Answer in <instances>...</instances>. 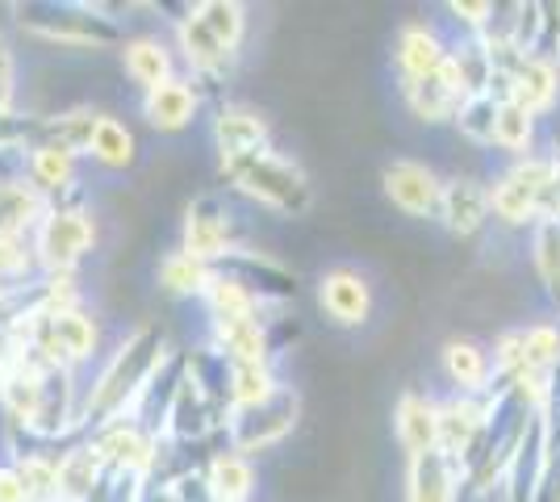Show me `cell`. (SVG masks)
<instances>
[{"instance_id": "obj_1", "label": "cell", "mask_w": 560, "mask_h": 502, "mask_svg": "<svg viewBox=\"0 0 560 502\" xmlns=\"http://www.w3.org/2000/svg\"><path fill=\"white\" fill-rule=\"evenodd\" d=\"M155 352H160V331L155 327H142L121 352L117 360L105 369V377L101 385L93 389V398H89V419H114L117 410L126 407V398L130 394H139L142 382H147V373L155 369Z\"/></svg>"}, {"instance_id": "obj_2", "label": "cell", "mask_w": 560, "mask_h": 502, "mask_svg": "<svg viewBox=\"0 0 560 502\" xmlns=\"http://www.w3.org/2000/svg\"><path fill=\"white\" fill-rule=\"evenodd\" d=\"M226 172L234 176V185L243 192H252L259 197L264 206H277V210H305V176L298 164H289V160H280V155H243V160H231Z\"/></svg>"}, {"instance_id": "obj_3", "label": "cell", "mask_w": 560, "mask_h": 502, "mask_svg": "<svg viewBox=\"0 0 560 502\" xmlns=\"http://www.w3.org/2000/svg\"><path fill=\"white\" fill-rule=\"evenodd\" d=\"M93 218L84 210H50L38 222V256L50 272H71L75 260L93 247Z\"/></svg>"}, {"instance_id": "obj_4", "label": "cell", "mask_w": 560, "mask_h": 502, "mask_svg": "<svg viewBox=\"0 0 560 502\" xmlns=\"http://www.w3.org/2000/svg\"><path fill=\"white\" fill-rule=\"evenodd\" d=\"M385 192L394 197V206H401L406 214H440L444 206V185L435 180V172L410 160H397L385 167Z\"/></svg>"}, {"instance_id": "obj_5", "label": "cell", "mask_w": 560, "mask_h": 502, "mask_svg": "<svg viewBox=\"0 0 560 502\" xmlns=\"http://www.w3.org/2000/svg\"><path fill=\"white\" fill-rule=\"evenodd\" d=\"M293 415H298V398L289 389H277L268 402L238 410V419H234V444L238 448H264V444H272V440H280L284 431L293 428Z\"/></svg>"}, {"instance_id": "obj_6", "label": "cell", "mask_w": 560, "mask_h": 502, "mask_svg": "<svg viewBox=\"0 0 560 502\" xmlns=\"http://www.w3.org/2000/svg\"><path fill=\"white\" fill-rule=\"evenodd\" d=\"M406 96H410V105H415V114H419L422 121H444L456 105L468 101V84H465V75H460V68L452 63V55H447V63L440 72L406 84Z\"/></svg>"}, {"instance_id": "obj_7", "label": "cell", "mask_w": 560, "mask_h": 502, "mask_svg": "<svg viewBox=\"0 0 560 502\" xmlns=\"http://www.w3.org/2000/svg\"><path fill=\"white\" fill-rule=\"evenodd\" d=\"M560 93V72L557 63L536 59V55H523L506 75V96L518 101L527 114H544Z\"/></svg>"}, {"instance_id": "obj_8", "label": "cell", "mask_w": 560, "mask_h": 502, "mask_svg": "<svg viewBox=\"0 0 560 502\" xmlns=\"http://www.w3.org/2000/svg\"><path fill=\"white\" fill-rule=\"evenodd\" d=\"M397 440L410 456H427L440 448V407L419 394H406L397 407Z\"/></svg>"}, {"instance_id": "obj_9", "label": "cell", "mask_w": 560, "mask_h": 502, "mask_svg": "<svg viewBox=\"0 0 560 502\" xmlns=\"http://www.w3.org/2000/svg\"><path fill=\"white\" fill-rule=\"evenodd\" d=\"M264 135H268V121L252 114V109H222L218 126H213V139H218V151H222L226 164L243 160V155H256Z\"/></svg>"}, {"instance_id": "obj_10", "label": "cell", "mask_w": 560, "mask_h": 502, "mask_svg": "<svg viewBox=\"0 0 560 502\" xmlns=\"http://www.w3.org/2000/svg\"><path fill=\"white\" fill-rule=\"evenodd\" d=\"M323 306H327L330 318L343 323V327L364 323V314H369V285H364V277H355L348 268L323 277Z\"/></svg>"}, {"instance_id": "obj_11", "label": "cell", "mask_w": 560, "mask_h": 502, "mask_svg": "<svg viewBox=\"0 0 560 502\" xmlns=\"http://www.w3.org/2000/svg\"><path fill=\"white\" fill-rule=\"evenodd\" d=\"M142 114H147L151 126H160V130H185L188 121H192V114H197V93L188 89L185 80H167V84L147 93Z\"/></svg>"}, {"instance_id": "obj_12", "label": "cell", "mask_w": 560, "mask_h": 502, "mask_svg": "<svg viewBox=\"0 0 560 502\" xmlns=\"http://www.w3.org/2000/svg\"><path fill=\"white\" fill-rule=\"evenodd\" d=\"M486 210H490V192L481 189L477 180H452L444 189V206H440V214H444L447 231H456V235H472L481 222H486Z\"/></svg>"}, {"instance_id": "obj_13", "label": "cell", "mask_w": 560, "mask_h": 502, "mask_svg": "<svg viewBox=\"0 0 560 502\" xmlns=\"http://www.w3.org/2000/svg\"><path fill=\"white\" fill-rule=\"evenodd\" d=\"M397 59H401V72H406V84H415L422 75L440 72L447 63V50L440 43V34L435 30H427V25H410L406 34H401V50H397Z\"/></svg>"}, {"instance_id": "obj_14", "label": "cell", "mask_w": 560, "mask_h": 502, "mask_svg": "<svg viewBox=\"0 0 560 502\" xmlns=\"http://www.w3.org/2000/svg\"><path fill=\"white\" fill-rule=\"evenodd\" d=\"M456 490V474H452V456L447 453H427L415 456L410 465V502H452Z\"/></svg>"}, {"instance_id": "obj_15", "label": "cell", "mask_w": 560, "mask_h": 502, "mask_svg": "<svg viewBox=\"0 0 560 502\" xmlns=\"http://www.w3.org/2000/svg\"><path fill=\"white\" fill-rule=\"evenodd\" d=\"M226 243H231V222L213 210H188L185 222V252L192 260H218L226 256Z\"/></svg>"}, {"instance_id": "obj_16", "label": "cell", "mask_w": 560, "mask_h": 502, "mask_svg": "<svg viewBox=\"0 0 560 502\" xmlns=\"http://www.w3.org/2000/svg\"><path fill=\"white\" fill-rule=\"evenodd\" d=\"M126 75L139 84V89H160L172 80V59H167V47L160 38H139L126 47Z\"/></svg>"}, {"instance_id": "obj_17", "label": "cell", "mask_w": 560, "mask_h": 502, "mask_svg": "<svg viewBox=\"0 0 560 502\" xmlns=\"http://www.w3.org/2000/svg\"><path fill=\"white\" fill-rule=\"evenodd\" d=\"M536 139V114H527L518 101H498V118H493V143L502 147V151H514V155H523L527 147Z\"/></svg>"}, {"instance_id": "obj_18", "label": "cell", "mask_w": 560, "mask_h": 502, "mask_svg": "<svg viewBox=\"0 0 560 502\" xmlns=\"http://www.w3.org/2000/svg\"><path fill=\"white\" fill-rule=\"evenodd\" d=\"M96 469H101V456H96V448H75V453H68L59 465H55V474H59L55 494H63L68 502H80L84 494H93Z\"/></svg>"}, {"instance_id": "obj_19", "label": "cell", "mask_w": 560, "mask_h": 502, "mask_svg": "<svg viewBox=\"0 0 560 502\" xmlns=\"http://www.w3.org/2000/svg\"><path fill=\"white\" fill-rule=\"evenodd\" d=\"M444 369L460 389H481V385L490 382V360H486V352L477 343H465V339H452L444 348Z\"/></svg>"}, {"instance_id": "obj_20", "label": "cell", "mask_w": 560, "mask_h": 502, "mask_svg": "<svg viewBox=\"0 0 560 502\" xmlns=\"http://www.w3.org/2000/svg\"><path fill=\"white\" fill-rule=\"evenodd\" d=\"M96 456H101V460H114V465H121V469H139V465L151 460V444L142 440L139 428L117 423V428H109L101 440H96Z\"/></svg>"}, {"instance_id": "obj_21", "label": "cell", "mask_w": 560, "mask_h": 502, "mask_svg": "<svg viewBox=\"0 0 560 502\" xmlns=\"http://www.w3.org/2000/svg\"><path fill=\"white\" fill-rule=\"evenodd\" d=\"M71 176H75V155H71L68 147L59 143L34 147V155H30V180L38 189H68Z\"/></svg>"}, {"instance_id": "obj_22", "label": "cell", "mask_w": 560, "mask_h": 502, "mask_svg": "<svg viewBox=\"0 0 560 502\" xmlns=\"http://www.w3.org/2000/svg\"><path fill=\"white\" fill-rule=\"evenodd\" d=\"M218 339L234 364H264V331L256 318H218Z\"/></svg>"}, {"instance_id": "obj_23", "label": "cell", "mask_w": 560, "mask_h": 502, "mask_svg": "<svg viewBox=\"0 0 560 502\" xmlns=\"http://www.w3.org/2000/svg\"><path fill=\"white\" fill-rule=\"evenodd\" d=\"M252 465L243 456H213L210 465V494L218 502H243L252 494Z\"/></svg>"}, {"instance_id": "obj_24", "label": "cell", "mask_w": 560, "mask_h": 502, "mask_svg": "<svg viewBox=\"0 0 560 502\" xmlns=\"http://www.w3.org/2000/svg\"><path fill=\"white\" fill-rule=\"evenodd\" d=\"M96 160L105 167H126L135 160V135L114 118H96L93 126V143H89Z\"/></svg>"}, {"instance_id": "obj_25", "label": "cell", "mask_w": 560, "mask_h": 502, "mask_svg": "<svg viewBox=\"0 0 560 502\" xmlns=\"http://www.w3.org/2000/svg\"><path fill=\"white\" fill-rule=\"evenodd\" d=\"M180 47H185L188 63H192V68H201V72L222 68V63H226V55H231V50L222 47L210 30L201 25V17H197V13H192V17H185V25H180Z\"/></svg>"}, {"instance_id": "obj_26", "label": "cell", "mask_w": 560, "mask_h": 502, "mask_svg": "<svg viewBox=\"0 0 560 502\" xmlns=\"http://www.w3.org/2000/svg\"><path fill=\"white\" fill-rule=\"evenodd\" d=\"M560 360V331L548 327V323H536L523 331V373H536V377H548L552 364ZM518 373V377H523Z\"/></svg>"}, {"instance_id": "obj_27", "label": "cell", "mask_w": 560, "mask_h": 502, "mask_svg": "<svg viewBox=\"0 0 560 502\" xmlns=\"http://www.w3.org/2000/svg\"><path fill=\"white\" fill-rule=\"evenodd\" d=\"M38 214V192L30 185H0V240L22 235Z\"/></svg>"}, {"instance_id": "obj_28", "label": "cell", "mask_w": 560, "mask_h": 502, "mask_svg": "<svg viewBox=\"0 0 560 502\" xmlns=\"http://www.w3.org/2000/svg\"><path fill=\"white\" fill-rule=\"evenodd\" d=\"M160 281H164L167 293H206L213 277L201 260H192L188 252H176L160 264Z\"/></svg>"}, {"instance_id": "obj_29", "label": "cell", "mask_w": 560, "mask_h": 502, "mask_svg": "<svg viewBox=\"0 0 560 502\" xmlns=\"http://www.w3.org/2000/svg\"><path fill=\"white\" fill-rule=\"evenodd\" d=\"M231 394H234V407L247 410V407L268 402V398L277 394V385H272V377H268V369H264V364H234L231 369Z\"/></svg>"}, {"instance_id": "obj_30", "label": "cell", "mask_w": 560, "mask_h": 502, "mask_svg": "<svg viewBox=\"0 0 560 502\" xmlns=\"http://www.w3.org/2000/svg\"><path fill=\"white\" fill-rule=\"evenodd\" d=\"M536 264L544 285L560 297V218H539L536 226Z\"/></svg>"}, {"instance_id": "obj_31", "label": "cell", "mask_w": 560, "mask_h": 502, "mask_svg": "<svg viewBox=\"0 0 560 502\" xmlns=\"http://www.w3.org/2000/svg\"><path fill=\"white\" fill-rule=\"evenodd\" d=\"M197 17H201V25H206V30H210L213 38H218L226 50L238 47V34H243V9H238V4L210 0V4H201V9H197Z\"/></svg>"}, {"instance_id": "obj_32", "label": "cell", "mask_w": 560, "mask_h": 502, "mask_svg": "<svg viewBox=\"0 0 560 502\" xmlns=\"http://www.w3.org/2000/svg\"><path fill=\"white\" fill-rule=\"evenodd\" d=\"M206 297H210L213 318H252V306H256L252 293L238 285V281H226V277H213Z\"/></svg>"}, {"instance_id": "obj_33", "label": "cell", "mask_w": 560, "mask_h": 502, "mask_svg": "<svg viewBox=\"0 0 560 502\" xmlns=\"http://www.w3.org/2000/svg\"><path fill=\"white\" fill-rule=\"evenodd\" d=\"M493 118H498V101H493V93H477L460 105V118L456 121H460V130H465L468 139L493 143Z\"/></svg>"}, {"instance_id": "obj_34", "label": "cell", "mask_w": 560, "mask_h": 502, "mask_svg": "<svg viewBox=\"0 0 560 502\" xmlns=\"http://www.w3.org/2000/svg\"><path fill=\"white\" fill-rule=\"evenodd\" d=\"M25 264H30V247H25L22 235L0 240V272H22Z\"/></svg>"}, {"instance_id": "obj_35", "label": "cell", "mask_w": 560, "mask_h": 502, "mask_svg": "<svg viewBox=\"0 0 560 502\" xmlns=\"http://www.w3.org/2000/svg\"><path fill=\"white\" fill-rule=\"evenodd\" d=\"M0 502H30V490L18 469H0Z\"/></svg>"}, {"instance_id": "obj_36", "label": "cell", "mask_w": 560, "mask_h": 502, "mask_svg": "<svg viewBox=\"0 0 560 502\" xmlns=\"http://www.w3.org/2000/svg\"><path fill=\"white\" fill-rule=\"evenodd\" d=\"M9 96H13V59H9V50L0 47V109L9 105Z\"/></svg>"}, {"instance_id": "obj_37", "label": "cell", "mask_w": 560, "mask_h": 502, "mask_svg": "<svg viewBox=\"0 0 560 502\" xmlns=\"http://www.w3.org/2000/svg\"><path fill=\"white\" fill-rule=\"evenodd\" d=\"M452 13H456V17H465L468 25H481L493 9H490V4H452Z\"/></svg>"}]
</instances>
